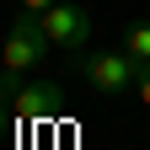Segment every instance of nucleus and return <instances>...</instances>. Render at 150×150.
<instances>
[{
	"mask_svg": "<svg viewBox=\"0 0 150 150\" xmlns=\"http://www.w3.org/2000/svg\"><path fill=\"white\" fill-rule=\"evenodd\" d=\"M16 6H22V11H38V16H43L48 6H59V0H16Z\"/></svg>",
	"mask_w": 150,
	"mask_h": 150,
	"instance_id": "obj_6",
	"label": "nucleus"
},
{
	"mask_svg": "<svg viewBox=\"0 0 150 150\" xmlns=\"http://www.w3.org/2000/svg\"><path fill=\"white\" fill-rule=\"evenodd\" d=\"M81 70L86 81L102 91V97H112V91H129L139 81V64L129 59V54H81Z\"/></svg>",
	"mask_w": 150,
	"mask_h": 150,
	"instance_id": "obj_2",
	"label": "nucleus"
},
{
	"mask_svg": "<svg viewBox=\"0 0 150 150\" xmlns=\"http://www.w3.org/2000/svg\"><path fill=\"white\" fill-rule=\"evenodd\" d=\"M48 48L54 43L43 32V16H38V11H16L11 27H6V70H32Z\"/></svg>",
	"mask_w": 150,
	"mask_h": 150,
	"instance_id": "obj_1",
	"label": "nucleus"
},
{
	"mask_svg": "<svg viewBox=\"0 0 150 150\" xmlns=\"http://www.w3.org/2000/svg\"><path fill=\"white\" fill-rule=\"evenodd\" d=\"M16 112L22 118H54L59 112V86H22L16 91Z\"/></svg>",
	"mask_w": 150,
	"mask_h": 150,
	"instance_id": "obj_4",
	"label": "nucleus"
},
{
	"mask_svg": "<svg viewBox=\"0 0 150 150\" xmlns=\"http://www.w3.org/2000/svg\"><path fill=\"white\" fill-rule=\"evenodd\" d=\"M134 86H139V97H145V107H150V64L139 70V81H134Z\"/></svg>",
	"mask_w": 150,
	"mask_h": 150,
	"instance_id": "obj_7",
	"label": "nucleus"
},
{
	"mask_svg": "<svg viewBox=\"0 0 150 150\" xmlns=\"http://www.w3.org/2000/svg\"><path fill=\"white\" fill-rule=\"evenodd\" d=\"M123 54H129L134 64H150V22L123 27Z\"/></svg>",
	"mask_w": 150,
	"mask_h": 150,
	"instance_id": "obj_5",
	"label": "nucleus"
},
{
	"mask_svg": "<svg viewBox=\"0 0 150 150\" xmlns=\"http://www.w3.org/2000/svg\"><path fill=\"white\" fill-rule=\"evenodd\" d=\"M43 32H48V43L54 48H86L91 43V16L81 11V6H48L43 11Z\"/></svg>",
	"mask_w": 150,
	"mask_h": 150,
	"instance_id": "obj_3",
	"label": "nucleus"
}]
</instances>
